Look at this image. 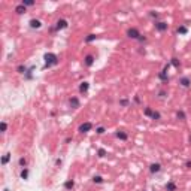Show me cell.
Listing matches in <instances>:
<instances>
[{
	"instance_id": "cell-1",
	"label": "cell",
	"mask_w": 191,
	"mask_h": 191,
	"mask_svg": "<svg viewBox=\"0 0 191 191\" xmlns=\"http://www.w3.org/2000/svg\"><path fill=\"white\" fill-rule=\"evenodd\" d=\"M43 60H45V64H43V69H49V67H54L60 63V57L54 52H46L43 55Z\"/></svg>"
},
{
	"instance_id": "cell-2",
	"label": "cell",
	"mask_w": 191,
	"mask_h": 191,
	"mask_svg": "<svg viewBox=\"0 0 191 191\" xmlns=\"http://www.w3.org/2000/svg\"><path fill=\"white\" fill-rule=\"evenodd\" d=\"M69 27V21L64 18H58L55 21V24L51 27V32H60V30H66Z\"/></svg>"
},
{
	"instance_id": "cell-3",
	"label": "cell",
	"mask_w": 191,
	"mask_h": 191,
	"mask_svg": "<svg viewBox=\"0 0 191 191\" xmlns=\"http://www.w3.org/2000/svg\"><path fill=\"white\" fill-rule=\"evenodd\" d=\"M169 69H170V63H167L161 72H158V79L161 81V82H164V84H167L169 81H170V78H169Z\"/></svg>"
},
{
	"instance_id": "cell-4",
	"label": "cell",
	"mask_w": 191,
	"mask_h": 191,
	"mask_svg": "<svg viewBox=\"0 0 191 191\" xmlns=\"http://www.w3.org/2000/svg\"><path fill=\"white\" fill-rule=\"evenodd\" d=\"M125 36H127L128 39H131V40H139V37L142 36V33L139 32L138 27H130V29H127Z\"/></svg>"
},
{
	"instance_id": "cell-5",
	"label": "cell",
	"mask_w": 191,
	"mask_h": 191,
	"mask_svg": "<svg viewBox=\"0 0 191 191\" xmlns=\"http://www.w3.org/2000/svg\"><path fill=\"white\" fill-rule=\"evenodd\" d=\"M91 130H93V122L91 121H84L78 125V133H81V135H87Z\"/></svg>"
},
{
	"instance_id": "cell-6",
	"label": "cell",
	"mask_w": 191,
	"mask_h": 191,
	"mask_svg": "<svg viewBox=\"0 0 191 191\" xmlns=\"http://www.w3.org/2000/svg\"><path fill=\"white\" fill-rule=\"evenodd\" d=\"M154 29H155L158 33H164V32H167L169 30V24H167V21H155L154 22Z\"/></svg>"
},
{
	"instance_id": "cell-7",
	"label": "cell",
	"mask_w": 191,
	"mask_h": 191,
	"mask_svg": "<svg viewBox=\"0 0 191 191\" xmlns=\"http://www.w3.org/2000/svg\"><path fill=\"white\" fill-rule=\"evenodd\" d=\"M82 63H84L85 67H93L94 63H96V57L93 54H85L84 58H82Z\"/></svg>"
},
{
	"instance_id": "cell-8",
	"label": "cell",
	"mask_w": 191,
	"mask_h": 191,
	"mask_svg": "<svg viewBox=\"0 0 191 191\" xmlns=\"http://www.w3.org/2000/svg\"><path fill=\"white\" fill-rule=\"evenodd\" d=\"M148 170H149V173H152V175H157V173H160L161 170H163V164L161 163H151L149 164V167H148Z\"/></svg>"
},
{
	"instance_id": "cell-9",
	"label": "cell",
	"mask_w": 191,
	"mask_h": 191,
	"mask_svg": "<svg viewBox=\"0 0 191 191\" xmlns=\"http://www.w3.org/2000/svg\"><path fill=\"white\" fill-rule=\"evenodd\" d=\"M42 26H43V22H42L39 18H32V19L29 21V27H30L32 30H39V29H42Z\"/></svg>"
},
{
	"instance_id": "cell-10",
	"label": "cell",
	"mask_w": 191,
	"mask_h": 191,
	"mask_svg": "<svg viewBox=\"0 0 191 191\" xmlns=\"http://www.w3.org/2000/svg\"><path fill=\"white\" fill-rule=\"evenodd\" d=\"M114 136L117 138V139L120 140H128V131H125L124 128H118V130H115V133H114Z\"/></svg>"
},
{
	"instance_id": "cell-11",
	"label": "cell",
	"mask_w": 191,
	"mask_h": 191,
	"mask_svg": "<svg viewBox=\"0 0 191 191\" xmlns=\"http://www.w3.org/2000/svg\"><path fill=\"white\" fill-rule=\"evenodd\" d=\"M179 87L190 88L191 87V78L190 76H181V78H179Z\"/></svg>"
},
{
	"instance_id": "cell-12",
	"label": "cell",
	"mask_w": 191,
	"mask_h": 191,
	"mask_svg": "<svg viewBox=\"0 0 191 191\" xmlns=\"http://www.w3.org/2000/svg\"><path fill=\"white\" fill-rule=\"evenodd\" d=\"M69 104L72 109H79L81 107V100H79V97H76V96H72L69 99Z\"/></svg>"
},
{
	"instance_id": "cell-13",
	"label": "cell",
	"mask_w": 191,
	"mask_h": 191,
	"mask_svg": "<svg viewBox=\"0 0 191 191\" xmlns=\"http://www.w3.org/2000/svg\"><path fill=\"white\" fill-rule=\"evenodd\" d=\"M63 188L66 191H72L75 188V179L73 178H69V179H66V182L63 184Z\"/></svg>"
},
{
	"instance_id": "cell-14",
	"label": "cell",
	"mask_w": 191,
	"mask_h": 191,
	"mask_svg": "<svg viewBox=\"0 0 191 191\" xmlns=\"http://www.w3.org/2000/svg\"><path fill=\"white\" fill-rule=\"evenodd\" d=\"M27 166H29V158L24 157V155H21L18 158V167H19V169H26Z\"/></svg>"
},
{
	"instance_id": "cell-15",
	"label": "cell",
	"mask_w": 191,
	"mask_h": 191,
	"mask_svg": "<svg viewBox=\"0 0 191 191\" xmlns=\"http://www.w3.org/2000/svg\"><path fill=\"white\" fill-rule=\"evenodd\" d=\"M78 90H79V93H81V94H87L88 90H90V82H87V81L81 82V84H79V88H78Z\"/></svg>"
},
{
	"instance_id": "cell-16",
	"label": "cell",
	"mask_w": 191,
	"mask_h": 191,
	"mask_svg": "<svg viewBox=\"0 0 191 191\" xmlns=\"http://www.w3.org/2000/svg\"><path fill=\"white\" fill-rule=\"evenodd\" d=\"M164 190L166 191H178V185L175 181H169L166 185H164Z\"/></svg>"
},
{
	"instance_id": "cell-17",
	"label": "cell",
	"mask_w": 191,
	"mask_h": 191,
	"mask_svg": "<svg viewBox=\"0 0 191 191\" xmlns=\"http://www.w3.org/2000/svg\"><path fill=\"white\" fill-rule=\"evenodd\" d=\"M26 12H27V8H26L22 3H19V5L15 6V14H17V15H24Z\"/></svg>"
},
{
	"instance_id": "cell-18",
	"label": "cell",
	"mask_w": 191,
	"mask_h": 191,
	"mask_svg": "<svg viewBox=\"0 0 191 191\" xmlns=\"http://www.w3.org/2000/svg\"><path fill=\"white\" fill-rule=\"evenodd\" d=\"M91 182H93V184L100 185V184H103V182H104V178L102 176V175H94V176L91 178Z\"/></svg>"
},
{
	"instance_id": "cell-19",
	"label": "cell",
	"mask_w": 191,
	"mask_h": 191,
	"mask_svg": "<svg viewBox=\"0 0 191 191\" xmlns=\"http://www.w3.org/2000/svg\"><path fill=\"white\" fill-rule=\"evenodd\" d=\"M29 175H30L29 167H26V169H21V172H19V179H22V181H27V179H29Z\"/></svg>"
},
{
	"instance_id": "cell-20",
	"label": "cell",
	"mask_w": 191,
	"mask_h": 191,
	"mask_svg": "<svg viewBox=\"0 0 191 191\" xmlns=\"http://www.w3.org/2000/svg\"><path fill=\"white\" fill-rule=\"evenodd\" d=\"M130 103H131V102H130V99H127V97H121V99L118 100V104H120L121 107H128Z\"/></svg>"
},
{
	"instance_id": "cell-21",
	"label": "cell",
	"mask_w": 191,
	"mask_h": 191,
	"mask_svg": "<svg viewBox=\"0 0 191 191\" xmlns=\"http://www.w3.org/2000/svg\"><path fill=\"white\" fill-rule=\"evenodd\" d=\"M11 158H12V154H11V152H6L5 155L2 157V161H0V163H2V166H6V164L11 161Z\"/></svg>"
},
{
	"instance_id": "cell-22",
	"label": "cell",
	"mask_w": 191,
	"mask_h": 191,
	"mask_svg": "<svg viewBox=\"0 0 191 191\" xmlns=\"http://www.w3.org/2000/svg\"><path fill=\"white\" fill-rule=\"evenodd\" d=\"M148 17L151 18L154 22H155V21H160V14H158L157 11H149V12H148Z\"/></svg>"
},
{
	"instance_id": "cell-23",
	"label": "cell",
	"mask_w": 191,
	"mask_h": 191,
	"mask_svg": "<svg viewBox=\"0 0 191 191\" xmlns=\"http://www.w3.org/2000/svg\"><path fill=\"white\" fill-rule=\"evenodd\" d=\"M176 32H178V35H179V36H185L187 33H188V27L182 24V26H179V27H178V30H176Z\"/></svg>"
},
{
	"instance_id": "cell-24",
	"label": "cell",
	"mask_w": 191,
	"mask_h": 191,
	"mask_svg": "<svg viewBox=\"0 0 191 191\" xmlns=\"http://www.w3.org/2000/svg\"><path fill=\"white\" fill-rule=\"evenodd\" d=\"M176 118H178L179 121H185V120H187V114H185L182 109H179V111H176Z\"/></svg>"
},
{
	"instance_id": "cell-25",
	"label": "cell",
	"mask_w": 191,
	"mask_h": 191,
	"mask_svg": "<svg viewBox=\"0 0 191 191\" xmlns=\"http://www.w3.org/2000/svg\"><path fill=\"white\" fill-rule=\"evenodd\" d=\"M27 70H29V67H27L26 64H19V66L17 67V73L18 75H26Z\"/></svg>"
},
{
	"instance_id": "cell-26",
	"label": "cell",
	"mask_w": 191,
	"mask_h": 191,
	"mask_svg": "<svg viewBox=\"0 0 191 191\" xmlns=\"http://www.w3.org/2000/svg\"><path fill=\"white\" fill-rule=\"evenodd\" d=\"M170 66H173L175 69H179V67H181V61H179V58L172 57V58H170Z\"/></svg>"
},
{
	"instance_id": "cell-27",
	"label": "cell",
	"mask_w": 191,
	"mask_h": 191,
	"mask_svg": "<svg viewBox=\"0 0 191 191\" xmlns=\"http://www.w3.org/2000/svg\"><path fill=\"white\" fill-rule=\"evenodd\" d=\"M152 112H154V109H152L151 106H145V107H143V115H145V117H148V118H151V115H152Z\"/></svg>"
},
{
	"instance_id": "cell-28",
	"label": "cell",
	"mask_w": 191,
	"mask_h": 191,
	"mask_svg": "<svg viewBox=\"0 0 191 191\" xmlns=\"http://www.w3.org/2000/svg\"><path fill=\"white\" fill-rule=\"evenodd\" d=\"M85 43H90V42H94V40H97V35H94V33H90V35L85 36Z\"/></svg>"
},
{
	"instance_id": "cell-29",
	"label": "cell",
	"mask_w": 191,
	"mask_h": 191,
	"mask_svg": "<svg viewBox=\"0 0 191 191\" xmlns=\"http://www.w3.org/2000/svg\"><path fill=\"white\" fill-rule=\"evenodd\" d=\"M104 133H106V127H104V125H99V127H96V135L103 136Z\"/></svg>"
},
{
	"instance_id": "cell-30",
	"label": "cell",
	"mask_w": 191,
	"mask_h": 191,
	"mask_svg": "<svg viewBox=\"0 0 191 191\" xmlns=\"http://www.w3.org/2000/svg\"><path fill=\"white\" fill-rule=\"evenodd\" d=\"M151 120H152V121H160V120H161V114L154 109V112H152V115H151Z\"/></svg>"
},
{
	"instance_id": "cell-31",
	"label": "cell",
	"mask_w": 191,
	"mask_h": 191,
	"mask_svg": "<svg viewBox=\"0 0 191 191\" xmlns=\"http://www.w3.org/2000/svg\"><path fill=\"white\" fill-rule=\"evenodd\" d=\"M167 96H169V93H167L166 90H160V91L157 93V97H158V99H166Z\"/></svg>"
},
{
	"instance_id": "cell-32",
	"label": "cell",
	"mask_w": 191,
	"mask_h": 191,
	"mask_svg": "<svg viewBox=\"0 0 191 191\" xmlns=\"http://www.w3.org/2000/svg\"><path fill=\"white\" fill-rule=\"evenodd\" d=\"M97 155L100 157V158H104V157L107 155V151H106L104 148H99V149H97Z\"/></svg>"
},
{
	"instance_id": "cell-33",
	"label": "cell",
	"mask_w": 191,
	"mask_h": 191,
	"mask_svg": "<svg viewBox=\"0 0 191 191\" xmlns=\"http://www.w3.org/2000/svg\"><path fill=\"white\" fill-rule=\"evenodd\" d=\"M0 131H2L3 135L8 131V122L5 121V120H3V121H2V124H0Z\"/></svg>"
},
{
	"instance_id": "cell-34",
	"label": "cell",
	"mask_w": 191,
	"mask_h": 191,
	"mask_svg": "<svg viewBox=\"0 0 191 191\" xmlns=\"http://www.w3.org/2000/svg\"><path fill=\"white\" fill-rule=\"evenodd\" d=\"M21 3H22V5L26 6V8H32V6H35V5H36L33 0H22Z\"/></svg>"
},
{
	"instance_id": "cell-35",
	"label": "cell",
	"mask_w": 191,
	"mask_h": 191,
	"mask_svg": "<svg viewBox=\"0 0 191 191\" xmlns=\"http://www.w3.org/2000/svg\"><path fill=\"white\" fill-rule=\"evenodd\" d=\"M54 164H55V167H60V166L63 164V158H61V157L55 158V163H54Z\"/></svg>"
},
{
	"instance_id": "cell-36",
	"label": "cell",
	"mask_w": 191,
	"mask_h": 191,
	"mask_svg": "<svg viewBox=\"0 0 191 191\" xmlns=\"http://www.w3.org/2000/svg\"><path fill=\"white\" fill-rule=\"evenodd\" d=\"M184 167H185L187 170H191V160H187V161H185V164H184Z\"/></svg>"
},
{
	"instance_id": "cell-37",
	"label": "cell",
	"mask_w": 191,
	"mask_h": 191,
	"mask_svg": "<svg viewBox=\"0 0 191 191\" xmlns=\"http://www.w3.org/2000/svg\"><path fill=\"white\" fill-rule=\"evenodd\" d=\"M146 40H148V37H146L145 35H142V36L139 37V40H138V42H140V43H143V42H146Z\"/></svg>"
},
{
	"instance_id": "cell-38",
	"label": "cell",
	"mask_w": 191,
	"mask_h": 191,
	"mask_svg": "<svg viewBox=\"0 0 191 191\" xmlns=\"http://www.w3.org/2000/svg\"><path fill=\"white\" fill-rule=\"evenodd\" d=\"M135 103H136V104H142V100H140V97L138 96V94L135 96Z\"/></svg>"
},
{
	"instance_id": "cell-39",
	"label": "cell",
	"mask_w": 191,
	"mask_h": 191,
	"mask_svg": "<svg viewBox=\"0 0 191 191\" xmlns=\"http://www.w3.org/2000/svg\"><path fill=\"white\" fill-rule=\"evenodd\" d=\"M72 140H73V139H72V138H67V139L64 140V143H70V142H72Z\"/></svg>"
},
{
	"instance_id": "cell-40",
	"label": "cell",
	"mask_w": 191,
	"mask_h": 191,
	"mask_svg": "<svg viewBox=\"0 0 191 191\" xmlns=\"http://www.w3.org/2000/svg\"><path fill=\"white\" fill-rule=\"evenodd\" d=\"M3 191H11V190H9V188H5V190H3Z\"/></svg>"
},
{
	"instance_id": "cell-41",
	"label": "cell",
	"mask_w": 191,
	"mask_h": 191,
	"mask_svg": "<svg viewBox=\"0 0 191 191\" xmlns=\"http://www.w3.org/2000/svg\"><path fill=\"white\" fill-rule=\"evenodd\" d=\"M143 191H151V190H143Z\"/></svg>"
}]
</instances>
